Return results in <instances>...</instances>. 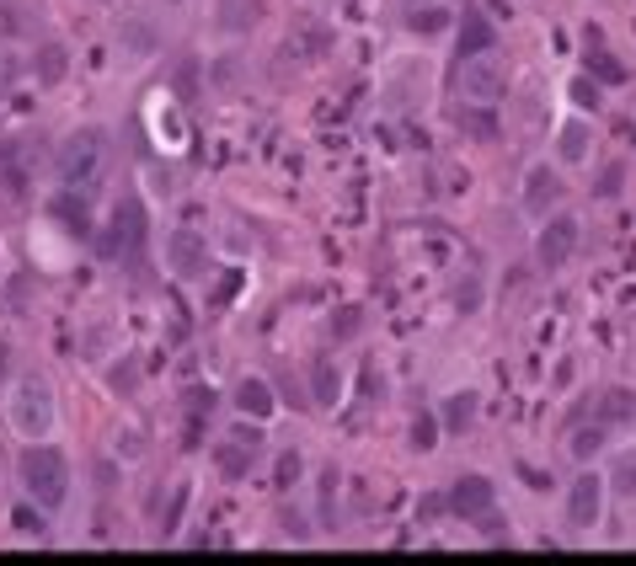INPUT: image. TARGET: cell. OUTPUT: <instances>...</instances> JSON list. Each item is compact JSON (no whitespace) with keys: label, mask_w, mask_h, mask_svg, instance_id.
<instances>
[{"label":"cell","mask_w":636,"mask_h":566,"mask_svg":"<svg viewBox=\"0 0 636 566\" xmlns=\"http://www.w3.org/2000/svg\"><path fill=\"white\" fill-rule=\"evenodd\" d=\"M27 70H33V81H38L43 91L65 86V81H70V49H65V43H38L33 59H27Z\"/></svg>","instance_id":"obj_12"},{"label":"cell","mask_w":636,"mask_h":566,"mask_svg":"<svg viewBox=\"0 0 636 566\" xmlns=\"http://www.w3.org/2000/svg\"><path fill=\"white\" fill-rule=\"evenodd\" d=\"M262 460V433L257 428H236L230 438H220L214 444V470L230 481H241V476H252V465Z\"/></svg>","instance_id":"obj_7"},{"label":"cell","mask_w":636,"mask_h":566,"mask_svg":"<svg viewBox=\"0 0 636 566\" xmlns=\"http://www.w3.org/2000/svg\"><path fill=\"white\" fill-rule=\"evenodd\" d=\"M6 369H11V348L0 342V380H6Z\"/></svg>","instance_id":"obj_35"},{"label":"cell","mask_w":636,"mask_h":566,"mask_svg":"<svg viewBox=\"0 0 636 566\" xmlns=\"http://www.w3.org/2000/svg\"><path fill=\"white\" fill-rule=\"evenodd\" d=\"M455 305L460 310H476V305H482V289H476V283H465V289H455Z\"/></svg>","instance_id":"obj_32"},{"label":"cell","mask_w":636,"mask_h":566,"mask_svg":"<svg viewBox=\"0 0 636 566\" xmlns=\"http://www.w3.org/2000/svg\"><path fill=\"white\" fill-rule=\"evenodd\" d=\"M476 406H482V396L476 390H455V396H444L439 406V422H444V433H465L476 422Z\"/></svg>","instance_id":"obj_18"},{"label":"cell","mask_w":636,"mask_h":566,"mask_svg":"<svg viewBox=\"0 0 636 566\" xmlns=\"http://www.w3.org/2000/svg\"><path fill=\"white\" fill-rule=\"evenodd\" d=\"M567 91H572V102H578V107H599V86L588 81V75H578V81H572Z\"/></svg>","instance_id":"obj_27"},{"label":"cell","mask_w":636,"mask_h":566,"mask_svg":"<svg viewBox=\"0 0 636 566\" xmlns=\"http://www.w3.org/2000/svg\"><path fill=\"white\" fill-rule=\"evenodd\" d=\"M107 385H113V390H134L139 385V364H134V358H129V364H118L113 374H107Z\"/></svg>","instance_id":"obj_28"},{"label":"cell","mask_w":636,"mask_h":566,"mask_svg":"<svg viewBox=\"0 0 636 566\" xmlns=\"http://www.w3.org/2000/svg\"><path fill=\"white\" fill-rule=\"evenodd\" d=\"M492 481L487 476H460L455 486H449V508H455L460 518H482L487 508H492Z\"/></svg>","instance_id":"obj_13"},{"label":"cell","mask_w":636,"mask_h":566,"mask_svg":"<svg viewBox=\"0 0 636 566\" xmlns=\"http://www.w3.org/2000/svg\"><path fill=\"white\" fill-rule=\"evenodd\" d=\"M455 91L465 102H498L503 91H508V65L498 54H460V65H455Z\"/></svg>","instance_id":"obj_3"},{"label":"cell","mask_w":636,"mask_h":566,"mask_svg":"<svg viewBox=\"0 0 636 566\" xmlns=\"http://www.w3.org/2000/svg\"><path fill=\"white\" fill-rule=\"evenodd\" d=\"M230 406H236L241 417H257V422L278 412L273 385H268V380H257V374H246V380H236V390H230Z\"/></svg>","instance_id":"obj_14"},{"label":"cell","mask_w":636,"mask_h":566,"mask_svg":"<svg viewBox=\"0 0 636 566\" xmlns=\"http://www.w3.org/2000/svg\"><path fill=\"white\" fill-rule=\"evenodd\" d=\"M631 134H636V129H631Z\"/></svg>","instance_id":"obj_37"},{"label":"cell","mask_w":636,"mask_h":566,"mask_svg":"<svg viewBox=\"0 0 636 566\" xmlns=\"http://www.w3.org/2000/svg\"><path fill=\"white\" fill-rule=\"evenodd\" d=\"M262 17H268V0H220L214 6V27L220 33H252Z\"/></svg>","instance_id":"obj_15"},{"label":"cell","mask_w":636,"mask_h":566,"mask_svg":"<svg viewBox=\"0 0 636 566\" xmlns=\"http://www.w3.org/2000/svg\"><path fill=\"white\" fill-rule=\"evenodd\" d=\"M492 43H498L492 22L482 17V11H465V17H460V54H487Z\"/></svg>","instance_id":"obj_20"},{"label":"cell","mask_w":636,"mask_h":566,"mask_svg":"<svg viewBox=\"0 0 636 566\" xmlns=\"http://www.w3.org/2000/svg\"><path fill=\"white\" fill-rule=\"evenodd\" d=\"M604 438H610V428L594 417L588 428H572V438H567V449H572V460H594V454L604 449Z\"/></svg>","instance_id":"obj_22"},{"label":"cell","mask_w":636,"mask_h":566,"mask_svg":"<svg viewBox=\"0 0 636 566\" xmlns=\"http://www.w3.org/2000/svg\"><path fill=\"white\" fill-rule=\"evenodd\" d=\"M562 171H551V166H530V177H524V214H535V219H546L556 203H562Z\"/></svg>","instance_id":"obj_11"},{"label":"cell","mask_w":636,"mask_h":566,"mask_svg":"<svg viewBox=\"0 0 636 566\" xmlns=\"http://www.w3.org/2000/svg\"><path fill=\"white\" fill-rule=\"evenodd\" d=\"M444 27H449V11H439L433 0L412 6V17H407V33H417V38H433V33H444Z\"/></svg>","instance_id":"obj_23"},{"label":"cell","mask_w":636,"mask_h":566,"mask_svg":"<svg viewBox=\"0 0 636 566\" xmlns=\"http://www.w3.org/2000/svg\"><path fill=\"white\" fill-rule=\"evenodd\" d=\"M588 139H594V129H588L583 118H567L562 129H556V155H562L567 166H578V161H588Z\"/></svg>","instance_id":"obj_19"},{"label":"cell","mask_w":636,"mask_h":566,"mask_svg":"<svg viewBox=\"0 0 636 566\" xmlns=\"http://www.w3.org/2000/svg\"><path fill=\"white\" fill-rule=\"evenodd\" d=\"M583 241V225L572 214H546V225H540L535 235V262L546 267V273H562V267L572 262V251H578Z\"/></svg>","instance_id":"obj_5"},{"label":"cell","mask_w":636,"mask_h":566,"mask_svg":"<svg viewBox=\"0 0 636 566\" xmlns=\"http://www.w3.org/2000/svg\"><path fill=\"white\" fill-rule=\"evenodd\" d=\"M166 267L177 278H198L209 267V241L198 230H172L166 235Z\"/></svg>","instance_id":"obj_10"},{"label":"cell","mask_w":636,"mask_h":566,"mask_svg":"<svg viewBox=\"0 0 636 566\" xmlns=\"http://www.w3.org/2000/svg\"><path fill=\"white\" fill-rule=\"evenodd\" d=\"M594 417L604 422V428H615V422H636V390H626V385H610V390H599V401H594Z\"/></svg>","instance_id":"obj_17"},{"label":"cell","mask_w":636,"mask_h":566,"mask_svg":"<svg viewBox=\"0 0 636 566\" xmlns=\"http://www.w3.org/2000/svg\"><path fill=\"white\" fill-rule=\"evenodd\" d=\"M294 476H300V454H284V460H278V481H294Z\"/></svg>","instance_id":"obj_33"},{"label":"cell","mask_w":636,"mask_h":566,"mask_svg":"<svg viewBox=\"0 0 636 566\" xmlns=\"http://www.w3.org/2000/svg\"><path fill=\"white\" fill-rule=\"evenodd\" d=\"M620 177H626V166H604V177H599V198H615V193H620Z\"/></svg>","instance_id":"obj_30"},{"label":"cell","mask_w":636,"mask_h":566,"mask_svg":"<svg viewBox=\"0 0 636 566\" xmlns=\"http://www.w3.org/2000/svg\"><path fill=\"white\" fill-rule=\"evenodd\" d=\"M11 428H17V438H27V444L49 438V428H54V390L43 380H22L17 390H11Z\"/></svg>","instance_id":"obj_4"},{"label":"cell","mask_w":636,"mask_h":566,"mask_svg":"<svg viewBox=\"0 0 636 566\" xmlns=\"http://www.w3.org/2000/svg\"><path fill=\"white\" fill-rule=\"evenodd\" d=\"M145 230H150L145 203L123 198L118 209H113V225H107V235H102V251H107V257H134V251L145 246Z\"/></svg>","instance_id":"obj_6"},{"label":"cell","mask_w":636,"mask_h":566,"mask_svg":"<svg viewBox=\"0 0 636 566\" xmlns=\"http://www.w3.org/2000/svg\"><path fill=\"white\" fill-rule=\"evenodd\" d=\"M332 27L321 22V17H294L289 22V38H284V49L300 59V65H316V59H327L332 54Z\"/></svg>","instance_id":"obj_9"},{"label":"cell","mask_w":636,"mask_h":566,"mask_svg":"<svg viewBox=\"0 0 636 566\" xmlns=\"http://www.w3.org/2000/svg\"><path fill=\"white\" fill-rule=\"evenodd\" d=\"M455 129L465 139H476V145H492L498 139V118H492L487 102H465V107H455Z\"/></svg>","instance_id":"obj_16"},{"label":"cell","mask_w":636,"mask_h":566,"mask_svg":"<svg viewBox=\"0 0 636 566\" xmlns=\"http://www.w3.org/2000/svg\"><path fill=\"white\" fill-rule=\"evenodd\" d=\"M407 6H423V0H407Z\"/></svg>","instance_id":"obj_36"},{"label":"cell","mask_w":636,"mask_h":566,"mask_svg":"<svg viewBox=\"0 0 636 566\" xmlns=\"http://www.w3.org/2000/svg\"><path fill=\"white\" fill-rule=\"evenodd\" d=\"M610 492H620V497H636V449H626V454H615V465H610Z\"/></svg>","instance_id":"obj_24"},{"label":"cell","mask_w":636,"mask_h":566,"mask_svg":"<svg viewBox=\"0 0 636 566\" xmlns=\"http://www.w3.org/2000/svg\"><path fill=\"white\" fill-rule=\"evenodd\" d=\"M588 70H599L610 86H620V81H626V70H620V65H615V59L604 54V49H588Z\"/></svg>","instance_id":"obj_25"},{"label":"cell","mask_w":636,"mask_h":566,"mask_svg":"<svg viewBox=\"0 0 636 566\" xmlns=\"http://www.w3.org/2000/svg\"><path fill=\"white\" fill-rule=\"evenodd\" d=\"M17 470H22L27 497H33L43 513L65 508V497H70V465H65V454H59V449H49V444L38 438V444H27V449H22Z\"/></svg>","instance_id":"obj_1"},{"label":"cell","mask_w":636,"mask_h":566,"mask_svg":"<svg viewBox=\"0 0 636 566\" xmlns=\"http://www.w3.org/2000/svg\"><path fill=\"white\" fill-rule=\"evenodd\" d=\"M439 428H444L439 417H417V422H412V449H423V454H428V449H433V438H439Z\"/></svg>","instance_id":"obj_26"},{"label":"cell","mask_w":636,"mask_h":566,"mask_svg":"<svg viewBox=\"0 0 636 566\" xmlns=\"http://www.w3.org/2000/svg\"><path fill=\"white\" fill-rule=\"evenodd\" d=\"M102 166H107V134L102 129H75L59 139V150H54V177L59 187H70V193H81V187H91L102 177Z\"/></svg>","instance_id":"obj_2"},{"label":"cell","mask_w":636,"mask_h":566,"mask_svg":"<svg viewBox=\"0 0 636 566\" xmlns=\"http://www.w3.org/2000/svg\"><path fill=\"white\" fill-rule=\"evenodd\" d=\"M604 492H610V481L594 476V470H583V476L567 486V524L572 529H594L604 518Z\"/></svg>","instance_id":"obj_8"},{"label":"cell","mask_w":636,"mask_h":566,"mask_svg":"<svg viewBox=\"0 0 636 566\" xmlns=\"http://www.w3.org/2000/svg\"><path fill=\"white\" fill-rule=\"evenodd\" d=\"M310 396H316V406H337V396H343V374H337L327 358L310 369Z\"/></svg>","instance_id":"obj_21"},{"label":"cell","mask_w":636,"mask_h":566,"mask_svg":"<svg viewBox=\"0 0 636 566\" xmlns=\"http://www.w3.org/2000/svg\"><path fill=\"white\" fill-rule=\"evenodd\" d=\"M17 70H22V65H17V59H11L6 49H0V86H11V81H17Z\"/></svg>","instance_id":"obj_34"},{"label":"cell","mask_w":636,"mask_h":566,"mask_svg":"<svg viewBox=\"0 0 636 566\" xmlns=\"http://www.w3.org/2000/svg\"><path fill=\"white\" fill-rule=\"evenodd\" d=\"M118 454H123V460H139V454H145V444H139V433H118Z\"/></svg>","instance_id":"obj_31"},{"label":"cell","mask_w":636,"mask_h":566,"mask_svg":"<svg viewBox=\"0 0 636 566\" xmlns=\"http://www.w3.org/2000/svg\"><path fill=\"white\" fill-rule=\"evenodd\" d=\"M11 524H17L22 534H43V529H49V524H43V513H33V508H17V513H11Z\"/></svg>","instance_id":"obj_29"}]
</instances>
